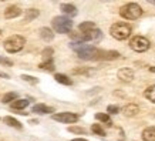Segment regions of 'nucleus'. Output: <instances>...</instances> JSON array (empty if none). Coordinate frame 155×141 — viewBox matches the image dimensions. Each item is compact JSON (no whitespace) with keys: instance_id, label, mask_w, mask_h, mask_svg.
Listing matches in <instances>:
<instances>
[{"instance_id":"nucleus-1","label":"nucleus","mask_w":155,"mask_h":141,"mask_svg":"<svg viewBox=\"0 0 155 141\" xmlns=\"http://www.w3.org/2000/svg\"><path fill=\"white\" fill-rule=\"evenodd\" d=\"M26 44V39L20 34H13V36H9V37L5 40L3 43V47L5 50L10 54H14V53H19L21 49Z\"/></svg>"},{"instance_id":"nucleus-2","label":"nucleus","mask_w":155,"mask_h":141,"mask_svg":"<svg viewBox=\"0 0 155 141\" xmlns=\"http://www.w3.org/2000/svg\"><path fill=\"white\" fill-rule=\"evenodd\" d=\"M120 16L125 20H137L142 16V9L138 3H127L120 9Z\"/></svg>"},{"instance_id":"nucleus-3","label":"nucleus","mask_w":155,"mask_h":141,"mask_svg":"<svg viewBox=\"0 0 155 141\" xmlns=\"http://www.w3.org/2000/svg\"><path fill=\"white\" fill-rule=\"evenodd\" d=\"M132 29L128 23H124V22H120V23H114L111 27H110V34L113 36L115 40H125L131 36Z\"/></svg>"},{"instance_id":"nucleus-4","label":"nucleus","mask_w":155,"mask_h":141,"mask_svg":"<svg viewBox=\"0 0 155 141\" xmlns=\"http://www.w3.org/2000/svg\"><path fill=\"white\" fill-rule=\"evenodd\" d=\"M51 26H53V30L56 33H71V29H73V20L67 16H57L54 17L51 22Z\"/></svg>"},{"instance_id":"nucleus-5","label":"nucleus","mask_w":155,"mask_h":141,"mask_svg":"<svg viewBox=\"0 0 155 141\" xmlns=\"http://www.w3.org/2000/svg\"><path fill=\"white\" fill-rule=\"evenodd\" d=\"M151 43L150 40L144 36H134V37L130 40V47H131L134 52L137 53H144L150 49Z\"/></svg>"},{"instance_id":"nucleus-6","label":"nucleus","mask_w":155,"mask_h":141,"mask_svg":"<svg viewBox=\"0 0 155 141\" xmlns=\"http://www.w3.org/2000/svg\"><path fill=\"white\" fill-rule=\"evenodd\" d=\"M51 118L54 121L58 123H64V124H74V123L78 121V116L74 113H70V111H64V113H56L53 114Z\"/></svg>"},{"instance_id":"nucleus-7","label":"nucleus","mask_w":155,"mask_h":141,"mask_svg":"<svg viewBox=\"0 0 155 141\" xmlns=\"http://www.w3.org/2000/svg\"><path fill=\"white\" fill-rule=\"evenodd\" d=\"M117 77L121 81H124V83H130V81H132V79H134V71H132L131 69L124 67V69H120V70H118Z\"/></svg>"},{"instance_id":"nucleus-8","label":"nucleus","mask_w":155,"mask_h":141,"mask_svg":"<svg viewBox=\"0 0 155 141\" xmlns=\"http://www.w3.org/2000/svg\"><path fill=\"white\" fill-rule=\"evenodd\" d=\"M31 111H33L34 114H40V116H43V114L54 113V108L48 107V106H46V104H43V103H38V104H36V106H33Z\"/></svg>"},{"instance_id":"nucleus-9","label":"nucleus","mask_w":155,"mask_h":141,"mask_svg":"<svg viewBox=\"0 0 155 141\" xmlns=\"http://www.w3.org/2000/svg\"><path fill=\"white\" fill-rule=\"evenodd\" d=\"M21 13H23V12H21V9H20L19 6H9V7L5 10V17L6 19H16V17H19Z\"/></svg>"},{"instance_id":"nucleus-10","label":"nucleus","mask_w":155,"mask_h":141,"mask_svg":"<svg viewBox=\"0 0 155 141\" xmlns=\"http://www.w3.org/2000/svg\"><path fill=\"white\" fill-rule=\"evenodd\" d=\"M28 104H30V101L27 99H17L16 101L10 104V108L16 110V111H23L26 107H28Z\"/></svg>"},{"instance_id":"nucleus-11","label":"nucleus","mask_w":155,"mask_h":141,"mask_svg":"<svg viewBox=\"0 0 155 141\" xmlns=\"http://www.w3.org/2000/svg\"><path fill=\"white\" fill-rule=\"evenodd\" d=\"M118 57H120V53L115 52V50H108V52L101 50L98 56V60H115Z\"/></svg>"},{"instance_id":"nucleus-12","label":"nucleus","mask_w":155,"mask_h":141,"mask_svg":"<svg viewBox=\"0 0 155 141\" xmlns=\"http://www.w3.org/2000/svg\"><path fill=\"white\" fill-rule=\"evenodd\" d=\"M122 111H124V114H125L127 117H134V116H137V114L140 113V107L134 103H130L122 108Z\"/></svg>"},{"instance_id":"nucleus-13","label":"nucleus","mask_w":155,"mask_h":141,"mask_svg":"<svg viewBox=\"0 0 155 141\" xmlns=\"http://www.w3.org/2000/svg\"><path fill=\"white\" fill-rule=\"evenodd\" d=\"M61 12L66 16H70V17L77 16V7L74 5H71V3H63L61 5Z\"/></svg>"},{"instance_id":"nucleus-14","label":"nucleus","mask_w":155,"mask_h":141,"mask_svg":"<svg viewBox=\"0 0 155 141\" xmlns=\"http://www.w3.org/2000/svg\"><path fill=\"white\" fill-rule=\"evenodd\" d=\"M38 33H40V37L44 40V42H51L53 39H54V33H53L51 29L48 27H41L38 30Z\"/></svg>"},{"instance_id":"nucleus-15","label":"nucleus","mask_w":155,"mask_h":141,"mask_svg":"<svg viewBox=\"0 0 155 141\" xmlns=\"http://www.w3.org/2000/svg\"><path fill=\"white\" fill-rule=\"evenodd\" d=\"M97 26H95L94 22H83V23L78 26V30L81 33H90V32H94Z\"/></svg>"},{"instance_id":"nucleus-16","label":"nucleus","mask_w":155,"mask_h":141,"mask_svg":"<svg viewBox=\"0 0 155 141\" xmlns=\"http://www.w3.org/2000/svg\"><path fill=\"white\" fill-rule=\"evenodd\" d=\"M3 123H5V124H7L9 127L17 128V130H21V128H23V126H21V123H20L19 120H16V118L10 117V116H7V117L3 118Z\"/></svg>"},{"instance_id":"nucleus-17","label":"nucleus","mask_w":155,"mask_h":141,"mask_svg":"<svg viewBox=\"0 0 155 141\" xmlns=\"http://www.w3.org/2000/svg\"><path fill=\"white\" fill-rule=\"evenodd\" d=\"M142 140L144 141H155V127H148L142 131Z\"/></svg>"},{"instance_id":"nucleus-18","label":"nucleus","mask_w":155,"mask_h":141,"mask_svg":"<svg viewBox=\"0 0 155 141\" xmlns=\"http://www.w3.org/2000/svg\"><path fill=\"white\" fill-rule=\"evenodd\" d=\"M54 79H56L57 83H60V84L63 86H71L73 84V80H71L68 76L66 74H61V73H57L56 76H54Z\"/></svg>"},{"instance_id":"nucleus-19","label":"nucleus","mask_w":155,"mask_h":141,"mask_svg":"<svg viewBox=\"0 0 155 141\" xmlns=\"http://www.w3.org/2000/svg\"><path fill=\"white\" fill-rule=\"evenodd\" d=\"M17 97H19V94L14 93V91H9V93H6L3 97H2V103L3 104H9V103H13V101H16L17 100Z\"/></svg>"},{"instance_id":"nucleus-20","label":"nucleus","mask_w":155,"mask_h":141,"mask_svg":"<svg viewBox=\"0 0 155 141\" xmlns=\"http://www.w3.org/2000/svg\"><path fill=\"white\" fill-rule=\"evenodd\" d=\"M38 14H40V12H38L37 9H28L24 12V20H26V22H31V20H34L36 17H38Z\"/></svg>"},{"instance_id":"nucleus-21","label":"nucleus","mask_w":155,"mask_h":141,"mask_svg":"<svg viewBox=\"0 0 155 141\" xmlns=\"http://www.w3.org/2000/svg\"><path fill=\"white\" fill-rule=\"evenodd\" d=\"M95 120H98V121L107 124L108 127L113 126V121H111V118H110V116H108L107 113H97L95 114Z\"/></svg>"},{"instance_id":"nucleus-22","label":"nucleus","mask_w":155,"mask_h":141,"mask_svg":"<svg viewBox=\"0 0 155 141\" xmlns=\"http://www.w3.org/2000/svg\"><path fill=\"white\" fill-rule=\"evenodd\" d=\"M144 96H145L147 100H150L151 103L155 104V84L150 86V87H148V89L144 91Z\"/></svg>"},{"instance_id":"nucleus-23","label":"nucleus","mask_w":155,"mask_h":141,"mask_svg":"<svg viewBox=\"0 0 155 141\" xmlns=\"http://www.w3.org/2000/svg\"><path fill=\"white\" fill-rule=\"evenodd\" d=\"M40 69L44 71H54V61H53V59H50V60H44L43 63H40Z\"/></svg>"},{"instance_id":"nucleus-24","label":"nucleus","mask_w":155,"mask_h":141,"mask_svg":"<svg viewBox=\"0 0 155 141\" xmlns=\"http://www.w3.org/2000/svg\"><path fill=\"white\" fill-rule=\"evenodd\" d=\"M91 131L100 137L105 136V131H104V128L101 127V124H93V126H91Z\"/></svg>"},{"instance_id":"nucleus-25","label":"nucleus","mask_w":155,"mask_h":141,"mask_svg":"<svg viewBox=\"0 0 155 141\" xmlns=\"http://www.w3.org/2000/svg\"><path fill=\"white\" fill-rule=\"evenodd\" d=\"M68 131L74 133V134H85V133H87L83 127H77V126H71V127H68Z\"/></svg>"},{"instance_id":"nucleus-26","label":"nucleus","mask_w":155,"mask_h":141,"mask_svg":"<svg viewBox=\"0 0 155 141\" xmlns=\"http://www.w3.org/2000/svg\"><path fill=\"white\" fill-rule=\"evenodd\" d=\"M21 79H23L24 81H27V83H30V84H37V83H38V79H36V77H33V76L23 74V76H21Z\"/></svg>"},{"instance_id":"nucleus-27","label":"nucleus","mask_w":155,"mask_h":141,"mask_svg":"<svg viewBox=\"0 0 155 141\" xmlns=\"http://www.w3.org/2000/svg\"><path fill=\"white\" fill-rule=\"evenodd\" d=\"M51 54H53V49H51V47L44 49V50H43V53H41V56H43V59H44V60H50V59H51Z\"/></svg>"},{"instance_id":"nucleus-28","label":"nucleus","mask_w":155,"mask_h":141,"mask_svg":"<svg viewBox=\"0 0 155 141\" xmlns=\"http://www.w3.org/2000/svg\"><path fill=\"white\" fill-rule=\"evenodd\" d=\"M0 64H2V66H6V67H12L13 66V60H10V59H7V57L0 56Z\"/></svg>"},{"instance_id":"nucleus-29","label":"nucleus","mask_w":155,"mask_h":141,"mask_svg":"<svg viewBox=\"0 0 155 141\" xmlns=\"http://www.w3.org/2000/svg\"><path fill=\"white\" fill-rule=\"evenodd\" d=\"M120 113V107L118 106H108L107 107V114H118Z\"/></svg>"},{"instance_id":"nucleus-30","label":"nucleus","mask_w":155,"mask_h":141,"mask_svg":"<svg viewBox=\"0 0 155 141\" xmlns=\"http://www.w3.org/2000/svg\"><path fill=\"white\" fill-rule=\"evenodd\" d=\"M0 77H3V79H9V74H6V73H2V71H0Z\"/></svg>"},{"instance_id":"nucleus-31","label":"nucleus","mask_w":155,"mask_h":141,"mask_svg":"<svg viewBox=\"0 0 155 141\" xmlns=\"http://www.w3.org/2000/svg\"><path fill=\"white\" fill-rule=\"evenodd\" d=\"M71 141H88V140H85V138H74V140H71Z\"/></svg>"},{"instance_id":"nucleus-32","label":"nucleus","mask_w":155,"mask_h":141,"mask_svg":"<svg viewBox=\"0 0 155 141\" xmlns=\"http://www.w3.org/2000/svg\"><path fill=\"white\" fill-rule=\"evenodd\" d=\"M150 71H152V73H155V67H150Z\"/></svg>"},{"instance_id":"nucleus-33","label":"nucleus","mask_w":155,"mask_h":141,"mask_svg":"<svg viewBox=\"0 0 155 141\" xmlns=\"http://www.w3.org/2000/svg\"><path fill=\"white\" fill-rule=\"evenodd\" d=\"M152 5H155V2H152Z\"/></svg>"},{"instance_id":"nucleus-34","label":"nucleus","mask_w":155,"mask_h":141,"mask_svg":"<svg viewBox=\"0 0 155 141\" xmlns=\"http://www.w3.org/2000/svg\"><path fill=\"white\" fill-rule=\"evenodd\" d=\"M0 34H2V30H0Z\"/></svg>"}]
</instances>
